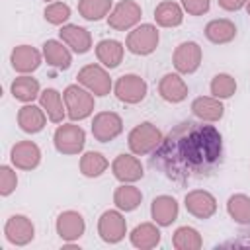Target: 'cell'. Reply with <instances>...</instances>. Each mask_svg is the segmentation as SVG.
Wrapping results in <instances>:
<instances>
[{
    "label": "cell",
    "mask_w": 250,
    "mask_h": 250,
    "mask_svg": "<svg viewBox=\"0 0 250 250\" xmlns=\"http://www.w3.org/2000/svg\"><path fill=\"white\" fill-rule=\"evenodd\" d=\"M223 162V135L205 121L174 125L150 156V166L176 184L209 178Z\"/></svg>",
    "instance_id": "cell-1"
},
{
    "label": "cell",
    "mask_w": 250,
    "mask_h": 250,
    "mask_svg": "<svg viewBox=\"0 0 250 250\" xmlns=\"http://www.w3.org/2000/svg\"><path fill=\"white\" fill-rule=\"evenodd\" d=\"M94 94L88 92L84 86L76 84H68L62 92V100L66 105V115L70 121H84L94 113L96 102H94Z\"/></svg>",
    "instance_id": "cell-2"
},
{
    "label": "cell",
    "mask_w": 250,
    "mask_h": 250,
    "mask_svg": "<svg viewBox=\"0 0 250 250\" xmlns=\"http://www.w3.org/2000/svg\"><path fill=\"white\" fill-rule=\"evenodd\" d=\"M164 135L162 131L150 123V121H141L139 125H135L129 135H127V145H129V150L137 156H146V154H152L156 150V146L162 143Z\"/></svg>",
    "instance_id": "cell-3"
},
{
    "label": "cell",
    "mask_w": 250,
    "mask_h": 250,
    "mask_svg": "<svg viewBox=\"0 0 250 250\" xmlns=\"http://www.w3.org/2000/svg\"><path fill=\"white\" fill-rule=\"evenodd\" d=\"M158 41H160V33L154 23H139L127 33L125 49L137 57H146L156 51Z\"/></svg>",
    "instance_id": "cell-4"
},
{
    "label": "cell",
    "mask_w": 250,
    "mask_h": 250,
    "mask_svg": "<svg viewBox=\"0 0 250 250\" xmlns=\"http://www.w3.org/2000/svg\"><path fill=\"white\" fill-rule=\"evenodd\" d=\"M53 145L61 154H66V156L80 154L86 145V131L80 125H76V121L61 123L53 133Z\"/></svg>",
    "instance_id": "cell-5"
},
{
    "label": "cell",
    "mask_w": 250,
    "mask_h": 250,
    "mask_svg": "<svg viewBox=\"0 0 250 250\" xmlns=\"http://www.w3.org/2000/svg\"><path fill=\"white\" fill-rule=\"evenodd\" d=\"M76 80L80 86H84L88 92H92L96 98H104L107 96L111 90H113V82H111V76L107 72L105 66H102L100 62H90V64H84L78 74H76Z\"/></svg>",
    "instance_id": "cell-6"
},
{
    "label": "cell",
    "mask_w": 250,
    "mask_h": 250,
    "mask_svg": "<svg viewBox=\"0 0 250 250\" xmlns=\"http://www.w3.org/2000/svg\"><path fill=\"white\" fill-rule=\"evenodd\" d=\"M143 18V8L135 0H119L109 16H107V25L115 31H129L141 23Z\"/></svg>",
    "instance_id": "cell-7"
},
{
    "label": "cell",
    "mask_w": 250,
    "mask_h": 250,
    "mask_svg": "<svg viewBox=\"0 0 250 250\" xmlns=\"http://www.w3.org/2000/svg\"><path fill=\"white\" fill-rule=\"evenodd\" d=\"M148 86L139 74H123L113 82V94L121 104L135 105L146 98Z\"/></svg>",
    "instance_id": "cell-8"
},
{
    "label": "cell",
    "mask_w": 250,
    "mask_h": 250,
    "mask_svg": "<svg viewBox=\"0 0 250 250\" xmlns=\"http://www.w3.org/2000/svg\"><path fill=\"white\" fill-rule=\"evenodd\" d=\"M127 234V221L123 217V211L115 209H107L100 215L98 219V236L105 242V244H117L125 238Z\"/></svg>",
    "instance_id": "cell-9"
},
{
    "label": "cell",
    "mask_w": 250,
    "mask_h": 250,
    "mask_svg": "<svg viewBox=\"0 0 250 250\" xmlns=\"http://www.w3.org/2000/svg\"><path fill=\"white\" fill-rule=\"evenodd\" d=\"M203 61V51L195 41H182L172 53V64L180 74H193Z\"/></svg>",
    "instance_id": "cell-10"
},
{
    "label": "cell",
    "mask_w": 250,
    "mask_h": 250,
    "mask_svg": "<svg viewBox=\"0 0 250 250\" xmlns=\"http://www.w3.org/2000/svg\"><path fill=\"white\" fill-rule=\"evenodd\" d=\"M92 137L98 143H109L123 133V119L115 111H98L92 119Z\"/></svg>",
    "instance_id": "cell-11"
},
{
    "label": "cell",
    "mask_w": 250,
    "mask_h": 250,
    "mask_svg": "<svg viewBox=\"0 0 250 250\" xmlns=\"http://www.w3.org/2000/svg\"><path fill=\"white\" fill-rule=\"evenodd\" d=\"M184 207L191 217L205 221L217 213V199L207 189H191L184 197Z\"/></svg>",
    "instance_id": "cell-12"
},
{
    "label": "cell",
    "mask_w": 250,
    "mask_h": 250,
    "mask_svg": "<svg viewBox=\"0 0 250 250\" xmlns=\"http://www.w3.org/2000/svg\"><path fill=\"white\" fill-rule=\"evenodd\" d=\"M111 174L121 184H135L145 176V168H143L141 160L137 158V154L121 152L111 162Z\"/></svg>",
    "instance_id": "cell-13"
},
{
    "label": "cell",
    "mask_w": 250,
    "mask_h": 250,
    "mask_svg": "<svg viewBox=\"0 0 250 250\" xmlns=\"http://www.w3.org/2000/svg\"><path fill=\"white\" fill-rule=\"evenodd\" d=\"M4 236L12 246H25L35 238V225L25 215H12L4 225Z\"/></svg>",
    "instance_id": "cell-14"
},
{
    "label": "cell",
    "mask_w": 250,
    "mask_h": 250,
    "mask_svg": "<svg viewBox=\"0 0 250 250\" xmlns=\"http://www.w3.org/2000/svg\"><path fill=\"white\" fill-rule=\"evenodd\" d=\"M10 162L18 170H35L41 164V148L33 141H18L10 148Z\"/></svg>",
    "instance_id": "cell-15"
},
{
    "label": "cell",
    "mask_w": 250,
    "mask_h": 250,
    "mask_svg": "<svg viewBox=\"0 0 250 250\" xmlns=\"http://www.w3.org/2000/svg\"><path fill=\"white\" fill-rule=\"evenodd\" d=\"M55 230H57V234L62 242H74L86 232V221L78 211L68 209V211H62L57 217Z\"/></svg>",
    "instance_id": "cell-16"
},
{
    "label": "cell",
    "mask_w": 250,
    "mask_h": 250,
    "mask_svg": "<svg viewBox=\"0 0 250 250\" xmlns=\"http://www.w3.org/2000/svg\"><path fill=\"white\" fill-rule=\"evenodd\" d=\"M12 68L20 74H31L37 70L43 62V51L31 47V45H16L10 53Z\"/></svg>",
    "instance_id": "cell-17"
},
{
    "label": "cell",
    "mask_w": 250,
    "mask_h": 250,
    "mask_svg": "<svg viewBox=\"0 0 250 250\" xmlns=\"http://www.w3.org/2000/svg\"><path fill=\"white\" fill-rule=\"evenodd\" d=\"M59 37L62 43L68 45V49L72 53H78V55H84L92 49V33L82 27V25H76V23H64L61 25V31H59Z\"/></svg>",
    "instance_id": "cell-18"
},
{
    "label": "cell",
    "mask_w": 250,
    "mask_h": 250,
    "mask_svg": "<svg viewBox=\"0 0 250 250\" xmlns=\"http://www.w3.org/2000/svg\"><path fill=\"white\" fill-rule=\"evenodd\" d=\"M188 84L180 72H166L158 82V94L168 104H180L188 98Z\"/></svg>",
    "instance_id": "cell-19"
},
{
    "label": "cell",
    "mask_w": 250,
    "mask_h": 250,
    "mask_svg": "<svg viewBox=\"0 0 250 250\" xmlns=\"http://www.w3.org/2000/svg\"><path fill=\"white\" fill-rule=\"evenodd\" d=\"M18 127L27 133V135H35L39 131H43V127L47 125V113L41 105H35V104H23L20 109H18Z\"/></svg>",
    "instance_id": "cell-20"
},
{
    "label": "cell",
    "mask_w": 250,
    "mask_h": 250,
    "mask_svg": "<svg viewBox=\"0 0 250 250\" xmlns=\"http://www.w3.org/2000/svg\"><path fill=\"white\" fill-rule=\"evenodd\" d=\"M180 213V203L172 195H156L150 203V217L158 227H170Z\"/></svg>",
    "instance_id": "cell-21"
},
{
    "label": "cell",
    "mask_w": 250,
    "mask_h": 250,
    "mask_svg": "<svg viewBox=\"0 0 250 250\" xmlns=\"http://www.w3.org/2000/svg\"><path fill=\"white\" fill-rule=\"evenodd\" d=\"M43 61L57 68V70H66L72 64V51L68 49L66 43H62L61 39H47L43 43Z\"/></svg>",
    "instance_id": "cell-22"
},
{
    "label": "cell",
    "mask_w": 250,
    "mask_h": 250,
    "mask_svg": "<svg viewBox=\"0 0 250 250\" xmlns=\"http://www.w3.org/2000/svg\"><path fill=\"white\" fill-rule=\"evenodd\" d=\"M191 113L195 119L205 121V123H217L225 115V105L223 100L213 98V96H199L191 102Z\"/></svg>",
    "instance_id": "cell-23"
},
{
    "label": "cell",
    "mask_w": 250,
    "mask_h": 250,
    "mask_svg": "<svg viewBox=\"0 0 250 250\" xmlns=\"http://www.w3.org/2000/svg\"><path fill=\"white\" fill-rule=\"evenodd\" d=\"M94 51H96L98 62L111 70V68H117L121 64L123 55H125V45L117 39H102L96 43Z\"/></svg>",
    "instance_id": "cell-24"
},
{
    "label": "cell",
    "mask_w": 250,
    "mask_h": 250,
    "mask_svg": "<svg viewBox=\"0 0 250 250\" xmlns=\"http://www.w3.org/2000/svg\"><path fill=\"white\" fill-rule=\"evenodd\" d=\"M160 238H162V232L154 221L152 223H141L129 232V242L139 250L156 248L160 244Z\"/></svg>",
    "instance_id": "cell-25"
},
{
    "label": "cell",
    "mask_w": 250,
    "mask_h": 250,
    "mask_svg": "<svg viewBox=\"0 0 250 250\" xmlns=\"http://www.w3.org/2000/svg\"><path fill=\"white\" fill-rule=\"evenodd\" d=\"M10 94H12L14 100H18L21 104H33V100H37L39 94H41L39 80L29 76V74H20L18 78L12 80Z\"/></svg>",
    "instance_id": "cell-26"
},
{
    "label": "cell",
    "mask_w": 250,
    "mask_h": 250,
    "mask_svg": "<svg viewBox=\"0 0 250 250\" xmlns=\"http://www.w3.org/2000/svg\"><path fill=\"white\" fill-rule=\"evenodd\" d=\"M39 105L45 109L51 123H62L66 115V105L62 100V94L55 88H45L39 94Z\"/></svg>",
    "instance_id": "cell-27"
},
{
    "label": "cell",
    "mask_w": 250,
    "mask_h": 250,
    "mask_svg": "<svg viewBox=\"0 0 250 250\" xmlns=\"http://www.w3.org/2000/svg\"><path fill=\"white\" fill-rule=\"evenodd\" d=\"M207 41H211L213 45H227L236 37V25L234 21L227 20V18H217L207 21L205 29H203Z\"/></svg>",
    "instance_id": "cell-28"
},
{
    "label": "cell",
    "mask_w": 250,
    "mask_h": 250,
    "mask_svg": "<svg viewBox=\"0 0 250 250\" xmlns=\"http://www.w3.org/2000/svg\"><path fill=\"white\" fill-rule=\"evenodd\" d=\"M184 8L174 0H162L154 8V21L158 27H178L184 21Z\"/></svg>",
    "instance_id": "cell-29"
},
{
    "label": "cell",
    "mask_w": 250,
    "mask_h": 250,
    "mask_svg": "<svg viewBox=\"0 0 250 250\" xmlns=\"http://www.w3.org/2000/svg\"><path fill=\"white\" fill-rule=\"evenodd\" d=\"M113 203L123 213L135 211L143 203V191L133 184H121L113 191Z\"/></svg>",
    "instance_id": "cell-30"
},
{
    "label": "cell",
    "mask_w": 250,
    "mask_h": 250,
    "mask_svg": "<svg viewBox=\"0 0 250 250\" xmlns=\"http://www.w3.org/2000/svg\"><path fill=\"white\" fill-rule=\"evenodd\" d=\"M78 168L84 178H100L109 168V160L98 150H88L80 156Z\"/></svg>",
    "instance_id": "cell-31"
},
{
    "label": "cell",
    "mask_w": 250,
    "mask_h": 250,
    "mask_svg": "<svg viewBox=\"0 0 250 250\" xmlns=\"http://www.w3.org/2000/svg\"><path fill=\"white\" fill-rule=\"evenodd\" d=\"M227 213L236 225H250V195L232 193L227 199Z\"/></svg>",
    "instance_id": "cell-32"
},
{
    "label": "cell",
    "mask_w": 250,
    "mask_h": 250,
    "mask_svg": "<svg viewBox=\"0 0 250 250\" xmlns=\"http://www.w3.org/2000/svg\"><path fill=\"white\" fill-rule=\"evenodd\" d=\"M172 246L176 250H199L203 246V238L197 229L193 227H178L172 234Z\"/></svg>",
    "instance_id": "cell-33"
},
{
    "label": "cell",
    "mask_w": 250,
    "mask_h": 250,
    "mask_svg": "<svg viewBox=\"0 0 250 250\" xmlns=\"http://www.w3.org/2000/svg\"><path fill=\"white\" fill-rule=\"evenodd\" d=\"M111 8V0H78V14L88 21H100L107 18Z\"/></svg>",
    "instance_id": "cell-34"
},
{
    "label": "cell",
    "mask_w": 250,
    "mask_h": 250,
    "mask_svg": "<svg viewBox=\"0 0 250 250\" xmlns=\"http://www.w3.org/2000/svg\"><path fill=\"white\" fill-rule=\"evenodd\" d=\"M236 78L229 72H219L211 78V84H209V92L213 98H219V100H229L236 94Z\"/></svg>",
    "instance_id": "cell-35"
},
{
    "label": "cell",
    "mask_w": 250,
    "mask_h": 250,
    "mask_svg": "<svg viewBox=\"0 0 250 250\" xmlns=\"http://www.w3.org/2000/svg\"><path fill=\"white\" fill-rule=\"evenodd\" d=\"M45 20L51 23V25H64L70 18V6L64 4V2H49L45 6V12H43Z\"/></svg>",
    "instance_id": "cell-36"
},
{
    "label": "cell",
    "mask_w": 250,
    "mask_h": 250,
    "mask_svg": "<svg viewBox=\"0 0 250 250\" xmlns=\"http://www.w3.org/2000/svg\"><path fill=\"white\" fill-rule=\"evenodd\" d=\"M18 168H12L8 164L0 166V195L2 197H8L12 191H16L18 188V174H16Z\"/></svg>",
    "instance_id": "cell-37"
},
{
    "label": "cell",
    "mask_w": 250,
    "mask_h": 250,
    "mask_svg": "<svg viewBox=\"0 0 250 250\" xmlns=\"http://www.w3.org/2000/svg\"><path fill=\"white\" fill-rule=\"evenodd\" d=\"M180 4L188 16H203L211 8V0H180Z\"/></svg>",
    "instance_id": "cell-38"
},
{
    "label": "cell",
    "mask_w": 250,
    "mask_h": 250,
    "mask_svg": "<svg viewBox=\"0 0 250 250\" xmlns=\"http://www.w3.org/2000/svg\"><path fill=\"white\" fill-rule=\"evenodd\" d=\"M217 2H219V8H223L225 12H238L246 8L248 0H217Z\"/></svg>",
    "instance_id": "cell-39"
},
{
    "label": "cell",
    "mask_w": 250,
    "mask_h": 250,
    "mask_svg": "<svg viewBox=\"0 0 250 250\" xmlns=\"http://www.w3.org/2000/svg\"><path fill=\"white\" fill-rule=\"evenodd\" d=\"M246 14H248V16H250V0H248V2H246Z\"/></svg>",
    "instance_id": "cell-40"
},
{
    "label": "cell",
    "mask_w": 250,
    "mask_h": 250,
    "mask_svg": "<svg viewBox=\"0 0 250 250\" xmlns=\"http://www.w3.org/2000/svg\"><path fill=\"white\" fill-rule=\"evenodd\" d=\"M45 2H47V4H49V2H55V0H45Z\"/></svg>",
    "instance_id": "cell-41"
}]
</instances>
